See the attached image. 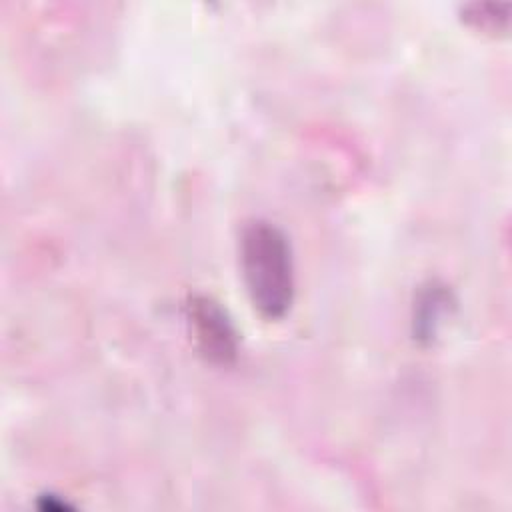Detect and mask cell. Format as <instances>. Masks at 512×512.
Returning a JSON list of instances; mask_svg holds the SVG:
<instances>
[{
  "instance_id": "6da1fadb",
  "label": "cell",
  "mask_w": 512,
  "mask_h": 512,
  "mask_svg": "<svg viewBox=\"0 0 512 512\" xmlns=\"http://www.w3.org/2000/svg\"><path fill=\"white\" fill-rule=\"evenodd\" d=\"M240 268L254 310L282 320L294 302V258L286 234L272 222L252 220L240 234Z\"/></svg>"
},
{
  "instance_id": "7a4b0ae2",
  "label": "cell",
  "mask_w": 512,
  "mask_h": 512,
  "mask_svg": "<svg viewBox=\"0 0 512 512\" xmlns=\"http://www.w3.org/2000/svg\"><path fill=\"white\" fill-rule=\"evenodd\" d=\"M186 322L200 354L214 364H230L238 354V332L226 310L204 294L186 300Z\"/></svg>"
},
{
  "instance_id": "3957f363",
  "label": "cell",
  "mask_w": 512,
  "mask_h": 512,
  "mask_svg": "<svg viewBox=\"0 0 512 512\" xmlns=\"http://www.w3.org/2000/svg\"><path fill=\"white\" fill-rule=\"evenodd\" d=\"M448 298V290L436 284H430L420 292L414 308V334L418 340L432 342V338L438 334V326L442 324V316L450 304Z\"/></svg>"
},
{
  "instance_id": "277c9868",
  "label": "cell",
  "mask_w": 512,
  "mask_h": 512,
  "mask_svg": "<svg viewBox=\"0 0 512 512\" xmlns=\"http://www.w3.org/2000/svg\"><path fill=\"white\" fill-rule=\"evenodd\" d=\"M510 4H468L464 6V20L484 32H500L508 28Z\"/></svg>"
}]
</instances>
